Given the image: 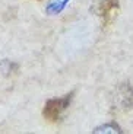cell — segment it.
<instances>
[{
    "label": "cell",
    "mask_w": 133,
    "mask_h": 134,
    "mask_svg": "<svg viewBox=\"0 0 133 134\" xmlns=\"http://www.w3.org/2000/svg\"><path fill=\"white\" fill-rule=\"evenodd\" d=\"M12 67H16V66H15L13 63H10L9 60H3L2 63H0V69H2L3 73H6V74L9 73V71L12 73Z\"/></svg>",
    "instance_id": "5"
},
{
    "label": "cell",
    "mask_w": 133,
    "mask_h": 134,
    "mask_svg": "<svg viewBox=\"0 0 133 134\" xmlns=\"http://www.w3.org/2000/svg\"><path fill=\"white\" fill-rule=\"evenodd\" d=\"M69 2L70 0H48V3L45 6V12L48 15H59L60 12L64 10Z\"/></svg>",
    "instance_id": "3"
},
{
    "label": "cell",
    "mask_w": 133,
    "mask_h": 134,
    "mask_svg": "<svg viewBox=\"0 0 133 134\" xmlns=\"http://www.w3.org/2000/svg\"><path fill=\"white\" fill-rule=\"evenodd\" d=\"M94 133H120V128L116 124H105L98 127Z\"/></svg>",
    "instance_id": "4"
},
{
    "label": "cell",
    "mask_w": 133,
    "mask_h": 134,
    "mask_svg": "<svg viewBox=\"0 0 133 134\" xmlns=\"http://www.w3.org/2000/svg\"><path fill=\"white\" fill-rule=\"evenodd\" d=\"M72 98H73V93H67L62 98H53V99H50L45 104V107H44V112H43L44 117L50 121H57L63 115L64 111L69 108Z\"/></svg>",
    "instance_id": "1"
},
{
    "label": "cell",
    "mask_w": 133,
    "mask_h": 134,
    "mask_svg": "<svg viewBox=\"0 0 133 134\" xmlns=\"http://www.w3.org/2000/svg\"><path fill=\"white\" fill-rule=\"evenodd\" d=\"M114 105L117 109L126 111L133 108V89L129 85H120L114 93Z\"/></svg>",
    "instance_id": "2"
}]
</instances>
